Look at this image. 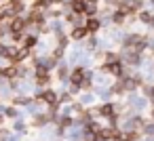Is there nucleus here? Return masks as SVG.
I'll list each match as a JSON object with an SVG mask.
<instances>
[{"instance_id":"obj_1","label":"nucleus","mask_w":154,"mask_h":141,"mask_svg":"<svg viewBox=\"0 0 154 141\" xmlns=\"http://www.w3.org/2000/svg\"><path fill=\"white\" fill-rule=\"evenodd\" d=\"M141 7V0H125V4H122V11H131V9H139Z\"/></svg>"},{"instance_id":"obj_2","label":"nucleus","mask_w":154,"mask_h":141,"mask_svg":"<svg viewBox=\"0 0 154 141\" xmlns=\"http://www.w3.org/2000/svg\"><path fill=\"white\" fill-rule=\"evenodd\" d=\"M42 99H45V101H49V103L53 105V110L57 107V97H55V93H51V91H47V93H42Z\"/></svg>"},{"instance_id":"obj_3","label":"nucleus","mask_w":154,"mask_h":141,"mask_svg":"<svg viewBox=\"0 0 154 141\" xmlns=\"http://www.w3.org/2000/svg\"><path fill=\"white\" fill-rule=\"evenodd\" d=\"M82 76H85V72H82V70H74L70 78H72V82H74V84H78V82L82 80Z\"/></svg>"},{"instance_id":"obj_4","label":"nucleus","mask_w":154,"mask_h":141,"mask_svg":"<svg viewBox=\"0 0 154 141\" xmlns=\"http://www.w3.org/2000/svg\"><path fill=\"white\" fill-rule=\"evenodd\" d=\"M23 26H26V21H21V19L13 21V32H15V34H19V32L23 30Z\"/></svg>"},{"instance_id":"obj_5","label":"nucleus","mask_w":154,"mask_h":141,"mask_svg":"<svg viewBox=\"0 0 154 141\" xmlns=\"http://www.w3.org/2000/svg\"><path fill=\"white\" fill-rule=\"evenodd\" d=\"M97 28H99V21H97V19H89V21H87V30H89V32H95Z\"/></svg>"},{"instance_id":"obj_6","label":"nucleus","mask_w":154,"mask_h":141,"mask_svg":"<svg viewBox=\"0 0 154 141\" xmlns=\"http://www.w3.org/2000/svg\"><path fill=\"white\" fill-rule=\"evenodd\" d=\"M72 9H74L76 13H80V11H85V4H82V0H74V4H72Z\"/></svg>"},{"instance_id":"obj_7","label":"nucleus","mask_w":154,"mask_h":141,"mask_svg":"<svg viewBox=\"0 0 154 141\" xmlns=\"http://www.w3.org/2000/svg\"><path fill=\"white\" fill-rule=\"evenodd\" d=\"M85 34H87V30H85V28H78V30H74V34H72V36H74L76 40H80Z\"/></svg>"},{"instance_id":"obj_8","label":"nucleus","mask_w":154,"mask_h":141,"mask_svg":"<svg viewBox=\"0 0 154 141\" xmlns=\"http://www.w3.org/2000/svg\"><path fill=\"white\" fill-rule=\"evenodd\" d=\"M106 70H110L112 74H120V72H122V70H120V63H112V65H108Z\"/></svg>"},{"instance_id":"obj_9","label":"nucleus","mask_w":154,"mask_h":141,"mask_svg":"<svg viewBox=\"0 0 154 141\" xmlns=\"http://www.w3.org/2000/svg\"><path fill=\"white\" fill-rule=\"evenodd\" d=\"M99 112H101V114H106V116H110V114H112V105H110V103H106L103 107H99Z\"/></svg>"},{"instance_id":"obj_10","label":"nucleus","mask_w":154,"mask_h":141,"mask_svg":"<svg viewBox=\"0 0 154 141\" xmlns=\"http://www.w3.org/2000/svg\"><path fill=\"white\" fill-rule=\"evenodd\" d=\"M125 86H127V88H135V86H137V80H135V78H129V80L125 82Z\"/></svg>"},{"instance_id":"obj_11","label":"nucleus","mask_w":154,"mask_h":141,"mask_svg":"<svg viewBox=\"0 0 154 141\" xmlns=\"http://www.w3.org/2000/svg\"><path fill=\"white\" fill-rule=\"evenodd\" d=\"M122 19H125V11H118V13L114 15V21H118V23H120Z\"/></svg>"},{"instance_id":"obj_12","label":"nucleus","mask_w":154,"mask_h":141,"mask_svg":"<svg viewBox=\"0 0 154 141\" xmlns=\"http://www.w3.org/2000/svg\"><path fill=\"white\" fill-rule=\"evenodd\" d=\"M32 44H36V38H34V36L26 38V46H32Z\"/></svg>"},{"instance_id":"obj_13","label":"nucleus","mask_w":154,"mask_h":141,"mask_svg":"<svg viewBox=\"0 0 154 141\" xmlns=\"http://www.w3.org/2000/svg\"><path fill=\"white\" fill-rule=\"evenodd\" d=\"M0 55H2V57H7V55H9V49H7L5 44H0Z\"/></svg>"},{"instance_id":"obj_14","label":"nucleus","mask_w":154,"mask_h":141,"mask_svg":"<svg viewBox=\"0 0 154 141\" xmlns=\"http://www.w3.org/2000/svg\"><path fill=\"white\" fill-rule=\"evenodd\" d=\"M45 122H47V116H38V118H36V124H38V126L45 124Z\"/></svg>"},{"instance_id":"obj_15","label":"nucleus","mask_w":154,"mask_h":141,"mask_svg":"<svg viewBox=\"0 0 154 141\" xmlns=\"http://www.w3.org/2000/svg\"><path fill=\"white\" fill-rule=\"evenodd\" d=\"M85 139H87V141H95V135H93V130H91V133H87V135H85Z\"/></svg>"},{"instance_id":"obj_16","label":"nucleus","mask_w":154,"mask_h":141,"mask_svg":"<svg viewBox=\"0 0 154 141\" xmlns=\"http://www.w3.org/2000/svg\"><path fill=\"white\" fill-rule=\"evenodd\" d=\"M146 133H148V135H154V124H148V126H146Z\"/></svg>"},{"instance_id":"obj_17","label":"nucleus","mask_w":154,"mask_h":141,"mask_svg":"<svg viewBox=\"0 0 154 141\" xmlns=\"http://www.w3.org/2000/svg\"><path fill=\"white\" fill-rule=\"evenodd\" d=\"M141 21H146V23H148V21H150V15H148V13H143V15H141Z\"/></svg>"},{"instance_id":"obj_18","label":"nucleus","mask_w":154,"mask_h":141,"mask_svg":"<svg viewBox=\"0 0 154 141\" xmlns=\"http://www.w3.org/2000/svg\"><path fill=\"white\" fill-rule=\"evenodd\" d=\"M0 122H2V116H0Z\"/></svg>"},{"instance_id":"obj_19","label":"nucleus","mask_w":154,"mask_h":141,"mask_svg":"<svg viewBox=\"0 0 154 141\" xmlns=\"http://www.w3.org/2000/svg\"><path fill=\"white\" fill-rule=\"evenodd\" d=\"M152 2H154V0H152Z\"/></svg>"}]
</instances>
